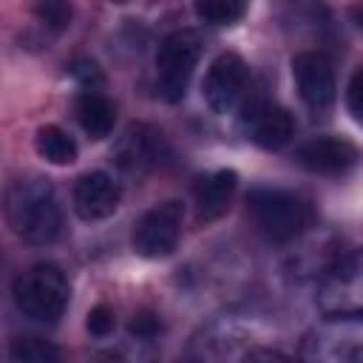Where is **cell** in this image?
<instances>
[{
    "mask_svg": "<svg viewBox=\"0 0 363 363\" xmlns=\"http://www.w3.org/2000/svg\"><path fill=\"white\" fill-rule=\"evenodd\" d=\"M182 224H184V207L182 201H159L147 207L130 230V244L133 252L142 258H164L176 250L182 238Z\"/></svg>",
    "mask_w": 363,
    "mask_h": 363,
    "instance_id": "obj_7",
    "label": "cell"
},
{
    "mask_svg": "<svg viewBox=\"0 0 363 363\" xmlns=\"http://www.w3.org/2000/svg\"><path fill=\"white\" fill-rule=\"evenodd\" d=\"M201 91L213 113L218 116L235 113L238 108H244L250 96V65L233 51L218 54L204 74Z\"/></svg>",
    "mask_w": 363,
    "mask_h": 363,
    "instance_id": "obj_8",
    "label": "cell"
},
{
    "mask_svg": "<svg viewBox=\"0 0 363 363\" xmlns=\"http://www.w3.org/2000/svg\"><path fill=\"white\" fill-rule=\"evenodd\" d=\"M247 216L252 227L275 244L298 241L312 227V204L284 187H255L247 193Z\"/></svg>",
    "mask_w": 363,
    "mask_h": 363,
    "instance_id": "obj_2",
    "label": "cell"
},
{
    "mask_svg": "<svg viewBox=\"0 0 363 363\" xmlns=\"http://www.w3.org/2000/svg\"><path fill=\"white\" fill-rule=\"evenodd\" d=\"M292 79L301 102L312 113H326L337 96L335 65L323 51H301L292 57Z\"/></svg>",
    "mask_w": 363,
    "mask_h": 363,
    "instance_id": "obj_11",
    "label": "cell"
},
{
    "mask_svg": "<svg viewBox=\"0 0 363 363\" xmlns=\"http://www.w3.org/2000/svg\"><path fill=\"white\" fill-rule=\"evenodd\" d=\"M295 159L303 170H309L315 176L337 179V176H346L360 162V150L343 136L320 133V136H312L303 145H298Z\"/></svg>",
    "mask_w": 363,
    "mask_h": 363,
    "instance_id": "obj_12",
    "label": "cell"
},
{
    "mask_svg": "<svg viewBox=\"0 0 363 363\" xmlns=\"http://www.w3.org/2000/svg\"><path fill=\"white\" fill-rule=\"evenodd\" d=\"M11 363H62V352L57 343L40 335H17L9 343Z\"/></svg>",
    "mask_w": 363,
    "mask_h": 363,
    "instance_id": "obj_18",
    "label": "cell"
},
{
    "mask_svg": "<svg viewBox=\"0 0 363 363\" xmlns=\"http://www.w3.org/2000/svg\"><path fill=\"white\" fill-rule=\"evenodd\" d=\"M116 326V315L108 303H96L91 312H88V320H85V329L94 335V337H108Z\"/></svg>",
    "mask_w": 363,
    "mask_h": 363,
    "instance_id": "obj_20",
    "label": "cell"
},
{
    "mask_svg": "<svg viewBox=\"0 0 363 363\" xmlns=\"http://www.w3.org/2000/svg\"><path fill=\"white\" fill-rule=\"evenodd\" d=\"M238 176L235 170H213L207 176H199L193 184V204H196V218L210 224L221 218L230 210V201L235 196Z\"/></svg>",
    "mask_w": 363,
    "mask_h": 363,
    "instance_id": "obj_14",
    "label": "cell"
},
{
    "mask_svg": "<svg viewBox=\"0 0 363 363\" xmlns=\"http://www.w3.org/2000/svg\"><path fill=\"white\" fill-rule=\"evenodd\" d=\"M34 14H37L48 28H57V31H60V28H65L68 20H71V6L51 0V3H40V6L34 9Z\"/></svg>",
    "mask_w": 363,
    "mask_h": 363,
    "instance_id": "obj_22",
    "label": "cell"
},
{
    "mask_svg": "<svg viewBox=\"0 0 363 363\" xmlns=\"http://www.w3.org/2000/svg\"><path fill=\"white\" fill-rule=\"evenodd\" d=\"M346 111L363 128V65L352 74V79L346 85Z\"/></svg>",
    "mask_w": 363,
    "mask_h": 363,
    "instance_id": "obj_21",
    "label": "cell"
},
{
    "mask_svg": "<svg viewBox=\"0 0 363 363\" xmlns=\"http://www.w3.org/2000/svg\"><path fill=\"white\" fill-rule=\"evenodd\" d=\"M352 17H354V23H357V28L363 31V6H352Z\"/></svg>",
    "mask_w": 363,
    "mask_h": 363,
    "instance_id": "obj_25",
    "label": "cell"
},
{
    "mask_svg": "<svg viewBox=\"0 0 363 363\" xmlns=\"http://www.w3.org/2000/svg\"><path fill=\"white\" fill-rule=\"evenodd\" d=\"M193 11H196V17H199L201 23L221 28V26L238 23V20L247 14V6L238 3V0H199V3L193 6Z\"/></svg>",
    "mask_w": 363,
    "mask_h": 363,
    "instance_id": "obj_19",
    "label": "cell"
},
{
    "mask_svg": "<svg viewBox=\"0 0 363 363\" xmlns=\"http://www.w3.org/2000/svg\"><path fill=\"white\" fill-rule=\"evenodd\" d=\"M71 284L57 264H31L11 281V301L31 320H57L65 312Z\"/></svg>",
    "mask_w": 363,
    "mask_h": 363,
    "instance_id": "obj_4",
    "label": "cell"
},
{
    "mask_svg": "<svg viewBox=\"0 0 363 363\" xmlns=\"http://www.w3.org/2000/svg\"><path fill=\"white\" fill-rule=\"evenodd\" d=\"M156 332H159V318H156V315H147V312L133 315V320H130V335H133V337L150 340Z\"/></svg>",
    "mask_w": 363,
    "mask_h": 363,
    "instance_id": "obj_23",
    "label": "cell"
},
{
    "mask_svg": "<svg viewBox=\"0 0 363 363\" xmlns=\"http://www.w3.org/2000/svg\"><path fill=\"white\" fill-rule=\"evenodd\" d=\"M6 221L26 244H51L62 233V207L57 190L43 176H26L6 190Z\"/></svg>",
    "mask_w": 363,
    "mask_h": 363,
    "instance_id": "obj_1",
    "label": "cell"
},
{
    "mask_svg": "<svg viewBox=\"0 0 363 363\" xmlns=\"http://www.w3.org/2000/svg\"><path fill=\"white\" fill-rule=\"evenodd\" d=\"M74 113L79 128L91 136V139H105L111 136L113 125H116V108L113 102L99 94V91H82L74 102Z\"/></svg>",
    "mask_w": 363,
    "mask_h": 363,
    "instance_id": "obj_16",
    "label": "cell"
},
{
    "mask_svg": "<svg viewBox=\"0 0 363 363\" xmlns=\"http://www.w3.org/2000/svg\"><path fill=\"white\" fill-rule=\"evenodd\" d=\"M298 363H363V315H323L301 337Z\"/></svg>",
    "mask_w": 363,
    "mask_h": 363,
    "instance_id": "obj_3",
    "label": "cell"
},
{
    "mask_svg": "<svg viewBox=\"0 0 363 363\" xmlns=\"http://www.w3.org/2000/svg\"><path fill=\"white\" fill-rule=\"evenodd\" d=\"M241 111H244L241 119H244L247 136L258 147H264V150H281V147H286L292 142V136H295V119L275 99H269L264 94H250Z\"/></svg>",
    "mask_w": 363,
    "mask_h": 363,
    "instance_id": "obj_10",
    "label": "cell"
},
{
    "mask_svg": "<svg viewBox=\"0 0 363 363\" xmlns=\"http://www.w3.org/2000/svg\"><path fill=\"white\" fill-rule=\"evenodd\" d=\"M71 201H74V213L82 221H102L116 213L122 201V187L111 173L88 170L74 182Z\"/></svg>",
    "mask_w": 363,
    "mask_h": 363,
    "instance_id": "obj_13",
    "label": "cell"
},
{
    "mask_svg": "<svg viewBox=\"0 0 363 363\" xmlns=\"http://www.w3.org/2000/svg\"><path fill=\"white\" fill-rule=\"evenodd\" d=\"M315 303L323 315H363V247L332 261L318 281Z\"/></svg>",
    "mask_w": 363,
    "mask_h": 363,
    "instance_id": "obj_5",
    "label": "cell"
},
{
    "mask_svg": "<svg viewBox=\"0 0 363 363\" xmlns=\"http://www.w3.org/2000/svg\"><path fill=\"white\" fill-rule=\"evenodd\" d=\"M244 337L247 329L238 318L233 315L210 318L190 335L182 363H233L244 346Z\"/></svg>",
    "mask_w": 363,
    "mask_h": 363,
    "instance_id": "obj_9",
    "label": "cell"
},
{
    "mask_svg": "<svg viewBox=\"0 0 363 363\" xmlns=\"http://www.w3.org/2000/svg\"><path fill=\"white\" fill-rule=\"evenodd\" d=\"M34 150L40 159L51 164H71L77 159V142L60 125H43L34 133Z\"/></svg>",
    "mask_w": 363,
    "mask_h": 363,
    "instance_id": "obj_17",
    "label": "cell"
},
{
    "mask_svg": "<svg viewBox=\"0 0 363 363\" xmlns=\"http://www.w3.org/2000/svg\"><path fill=\"white\" fill-rule=\"evenodd\" d=\"M162 159V133L147 125H130L116 147V162L128 173H145Z\"/></svg>",
    "mask_w": 363,
    "mask_h": 363,
    "instance_id": "obj_15",
    "label": "cell"
},
{
    "mask_svg": "<svg viewBox=\"0 0 363 363\" xmlns=\"http://www.w3.org/2000/svg\"><path fill=\"white\" fill-rule=\"evenodd\" d=\"M241 363H298V360H289V357H284L281 352H272V349H250Z\"/></svg>",
    "mask_w": 363,
    "mask_h": 363,
    "instance_id": "obj_24",
    "label": "cell"
},
{
    "mask_svg": "<svg viewBox=\"0 0 363 363\" xmlns=\"http://www.w3.org/2000/svg\"><path fill=\"white\" fill-rule=\"evenodd\" d=\"M201 60V37L193 28L170 31L156 51V85L167 102H179L187 94L190 77Z\"/></svg>",
    "mask_w": 363,
    "mask_h": 363,
    "instance_id": "obj_6",
    "label": "cell"
}]
</instances>
